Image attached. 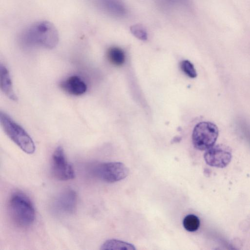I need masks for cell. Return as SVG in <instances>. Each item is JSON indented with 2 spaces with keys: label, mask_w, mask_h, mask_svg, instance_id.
<instances>
[{
  "label": "cell",
  "mask_w": 250,
  "mask_h": 250,
  "mask_svg": "<svg viewBox=\"0 0 250 250\" xmlns=\"http://www.w3.org/2000/svg\"><path fill=\"white\" fill-rule=\"evenodd\" d=\"M20 39L21 43L27 46H39L52 49L58 42L59 35L52 23L47 21H41L25 29Z\"/></svg>",
  "instance_id": "6da1fadb"
},
{
  "label": "cell",
  "mask_w": 250,
  "mask_h": 250,
  "mask_svg": "<svg viewBox=\"0 0 250 250\" xmlns=\"http://www.w3.org/2000/svg\"><path fill=\"white\" fill-rule=\"evenodd\" d=\"M8 210L12 221L18 226L27 228L34 222V207L28 196L21 191H15L8 201Z\"/></svg>",
  "instance_id": "7a4b0ae2"
},
{
  "label": "cell",
  "mask_w": 250,
  "mask_h": 250,
  "mask_svg": "<svg viewBox=\"0 0 250 250\" xmlns=\"http://www.w3.org/2000/svg\"><path fill=\"white\" fill-rule=\"evenodd\" d=\"M0 122L5 133L23 151L29 154L35 152V145L31 137L8 115L1 111Z\"/></svg>",
  "instance_id": "3957f363"
},
{
  "label": "cell",
  "mask_w": 250,
  "mask_h": 250,
  "mask_svg": "<svg viewBox=\"0 0 250 250\" xmlns=\"http://www.w3.org/2000/svg\"><path fill=\"white\" fill-rule=\"evenodd\" d=\"M217 126L209 122H202L197 124L192 135V143L195 148L205 150L214 146L218 136Z\"/></svg>",
  "instance_id": "277c9868"
},
{
  "label": "cell",
  "mask_w": 250,
  "mask_h": 250,
  "mask_svg": "<svg viewBox=\"0 0 250 250\" xmlns=\"http://www.w3.org/2000/svg\"><path fill=\"white\" fill-rule=\"evenodd\" d=\"M92 173L100 180L107 183H115L126 178L128 167L121 162H106L95 165Z\"/></svg>",
  "instance_id": "5b68a950"
},
{
  "label": "cell",
  "mask_w": 250,
  "mask_h": 250,
  "mask_svg": "<svg viewBox=\"0 0 250 250\" xmlns=\"http://www.w3.org/2000/svg\"><path fill=\"white\" fill-rule=\"evenodd\" d=\"M51 171L54 178L60 181L73 179L75 174L73 167L67 161L63 148L58 146L53 153Z\"/></svg>",
  "instance_id": "8992f818"
},
{
  "label": "cell",
  "mask_w": 250,
  "mask_h": 250,
  "mask_svg": "<svg viewBox=\"0 0 250 250\" xmlns=\"http://www.w3.org/2000/svg\"><path fill=\"white\" fill-rule=\"evenodd\" d=\"M204 158L206 163L210 166L224 167L231 160V149L229 146L223 144L213 146L206 150Z\"/></svg>",
  "instance_id": "52a82bcc"
},
{
  "label": "cell",
  "mask_w": 250,
  "mask_h": 250,
  "mask_svg": "<svg viewBox=\"0 0 250 250\" xmlns=\"http://www.w3.org/2000/svg\"><path fill=\"white\" fill-rule=\"evenodd\" d=\"M77 194L71 188H67L61 192L55 200V208L60 212L72 214L77 208Z\"/></svg>",
  "instance_id": "ba28073f"
},
{
  "label": "cell",
  "mask_w": 250,
  "mask_h": 250,
  "mask_svg": "<svg viewBox=\"0 0 250 250\" xmlns=\"http://www.w3.org/2000/svg\"><path fill=\"white\" fill-rule=\"evenodd\" d=\"M61 88L67 93L80 96L85 93L87 85L85 82L78 76H71L62 81L60 84Z\"/></svg>",
  "instance_id": "9c48e42d"
},
{
  "label": "cell",
  "mask_w": 250,
  "mask_h": 250,
  "mask_svg": "<svg viewBox=\"0 0 250 250\" xmlns=\"http://www.w3.org/2000/svg\"><path fill=\"white\" fill-rule=\"evenodd\" d=\"M0 83L2 92L10 100L17 101L18 98L13 89L9 71L6 66L1 63L0 65Z\"/></svg>",
  "instance_id": "30bf717a"
},
{
  "label": "cell",
  "mask_w": 250,
  "mask_h": 250,
  "mask_svg": "<svg viewBox=\"0 0 250 250\" xmlns=\"http://www.w3.org/2000/svg\"><path fill=\"white\" fill-rule=\"evenodd\" d=\"M98 5L106 12L114 15H122L125 10L118 0H95Z\"/></svg>",
  "instance_id": "8fae6325"
},
{
  "label": "cell",
  "mask_w": 250,
  "mask_h": 250,
  "mask_svg": "<svg viewBox=\"0 0 250 250\" xmlns=\"http://www.w3.org/2000/svg\"><path fill=\"white\" fill-rule=\"evenodd\" d=\"M101 250H135V247L131 244L117 239H109L101 246Z\"/></svg>",
  "instance_id": "7c38bea8"
},
{
  "label": "cell",
  "mask_w": 250,
  "mask_h": 250,
  "mask_svg": "<svg viewBox=\"0 0 250 250\" xmlns=\"http://www.w3.org/2000/svg\"><path fill=\"white\" fill-rule=\"evenodd\" d=\"M107 57L110 63L116 66L123 65L125 61L124 52L118 47H110L107 52Z\"/></svg>",
  "instance_id": "4fadbf2b"
},
{
  "label": "cell",
  "mask_w": 250,
  "mask_h": 250,
  "mask_svg": "<svg viewBox=\"0 0 250 250\" xmlns=\"http://www.w3.org/2000/svg\"><path fill=\"white\" fill-rule=\"evenodd\" d=\"M183 224L184 228L188 231H196L199 228L200 222L199 218L194 214H188L184 219Z\"/></svg>",
  "instance_id": "5bb4252c"
},
{
  "label": "cell",
  "mask_w": 250,
  "mask_h": 250,
  "mask_svg": "<svg viewBox=\"0 0 250 250\" xmlns=\"http://www.w3.org/2000/svg\"><path fill=\"white\" fill-rule=\"evenodd\" d=\"M180 68L182 71L190 78L197 76L196 71L193 64L188 60H184L180 62Z\"/></svg>",
  "instance_id": "9a60e30c"
},
{
  "label": "cell",
  "mask_w": 250,
  "mask_h": 250,
  "mask_svg": "<svg viewBox=\"0 0 250 250\" xmlns=\"http://www.w3.org/2000/svg\"><path fill=\"white\" fill-rule=\"evenodd\" d=\"M130 29L132 33L138 39L142 40H146L147 39L146 32L140 25H134Z\"/></svg>",
  "instance_id": "2e32d148"
}]
</instances>
